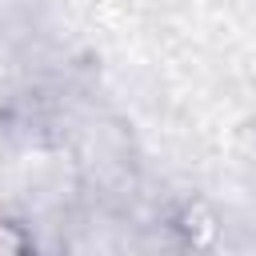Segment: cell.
<instances>
[{"label": "cell", "mask_w": 256, "mask_h": 256, "mask_svg": "<svg viewBox=\"0 0 256 256\" xmlns=\"http://www.w3.org/2000/svg\"><path fill=\"white\" fill-rule=\"evenodd\" d=\"M36 248H40V240H36L32 224L12 212H0V256H28Z\"/></svg>", "instance_id": "cell-1"}]
</instances>
